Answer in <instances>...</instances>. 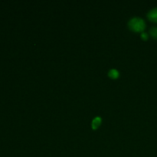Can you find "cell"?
<instances>
[{
	"label": "cell",
	"mask_w": 157,
	"mask_h": 157,
	"mask_svg": "<svg viewBox=\"0 0 157 157\" xmlns=\"http://www.w3.org/2000/svg\"><path fill=\"white\" fill-rule=\"evenodd\" d=\"M150 35L155 39H157V27H153L150 31Z\"/></svg>",
	"instance_id": "5"
},
{
	"label": "cell",
	"mask_w": 157,
	"mask_h": 157,
	"mask_svg": "<svg viewBox=\"0 0 157 157\" xmlns=\"http://www.w3.org/2000/svg\"><path fill=\"white\" fill-rule=\"evenodd\" d=\"M147 17H148L150 21L157 22V8H155V9L150 10L149 13L147 14Z\"/></svg>",
	"instance_id": "2"
},
{
	"label": "cell",
	"mask_w": 157,
	"mask_h": 157,
	"mask_svg": "<svg viewBox=\"0 0 157 157\" xmlns=\"http://www.w3.org/2000/svg\"><path fill=\"white\" fill-rule=\"evenodd\" d=\"M101 124V118L99 117H97L92 121V129L93 130H97L99 127V126Z\"/></svg>",
	"instance_id": "3"
},
{
	"label": "cell",
	"mask_w": 157,
	"mask_h": 157,
	"mask_svg": "<svg viewBox=\"0 0 157 157\" xmlns=\"http://www.w3.org/2000/svg\"><path fill=\"white\" fill-rule=\"evenodd\" d=\"M128 26L130 30L135 32H142L146 27L145 21L140 18H133L129 21Z\"/></svg>",
	"instance_id": "1"
},
{
	"label": "cell",
	"mask_w": 157,
	"mask_h": 157,
	"mask_svg": "<svg viewBox=\"0 0 157 157\" xmlns=\"http://www.w3.org/2000/svg\"><path fill=\"white\" fill-rule=\"evenodd\" d=\"M119 75V72H118V71L116 70V69H112V70H110L108 73V76L110 77V78H111L112 79H117V78H118Z\"/></svg>",
	"instance_id": "4"
},
{
	"label": "cell",
	"mask_w": 157,
	"mask_h": 157,
	"mask_svg": "<svg viewBox=\"0 0 157 157\" xmlns=\"http://www.w3.org/2000/svg\"><path fill=\"white\" fill-rule=\"evenodd\" d=\"M141 38L144 40H147V38H148V35H147L146 32H143V33L141 34Z\"/></svg>",
	"instance_id": "6"
}]
</instances>
